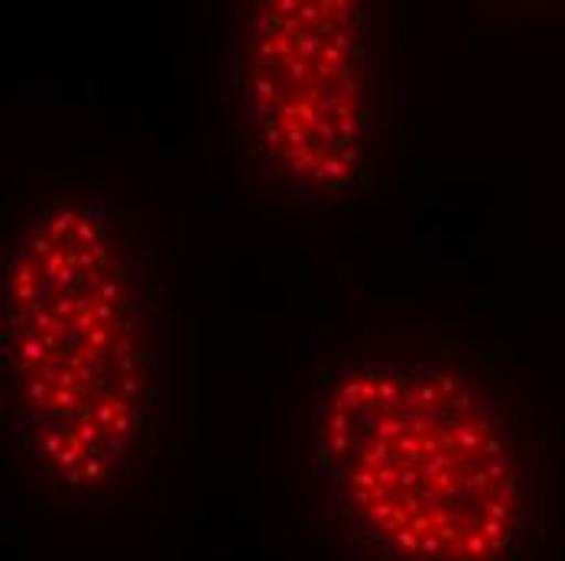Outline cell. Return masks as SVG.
I'll return each instance as SVG.
<instances>
[{
    "instance_id": "3",
    "label": "cell",
    "mask_w": 565,
    "mask_h": 561,
    "mask_svg": "<svg viewBox=\"0 0 565 561\" xmlns=\"http://www.w3.org/2000/svg\"><path fill=\"white\" fill-rule=\"evenodd\" d=\"M222 143L274 218L344 208L374 188L367 7L234 0L222 13Z\"/></svg>"
},
{
    "instance_id": "1",
    "label": "cell",
    "mask_w": 565,
    "mask_h": 561,
    "mask_svg": "<svg viewBox=\"0 0 565 561\" xmlns=\"http://www.w3.org/2000/svg\"><path fill=\"white\" fill-rule=\"evenodd\" d=\"M299 439L306 529L332 561L546 559V451L488 337L354 335L309 377Z\"/></svg>"
},
{
    "instance_id": "2",
    "label": "cell",
    "mask_w": 565,
    "mask_h": 561,
    "mask_svg": "<svg viewBox=\"0 0 565 561\" xmlns=\"http://www.w3.org/2000/svg\"><path fill=\"white\" fill-rule=\"evenodd\" d=\"M3 222V432L56 516L130 506L170 454L172 302L134 212L75 175Z\"/></svg>"
}]
</instances>
